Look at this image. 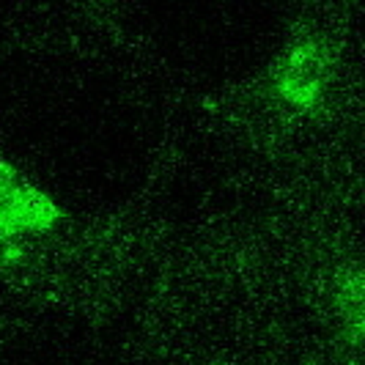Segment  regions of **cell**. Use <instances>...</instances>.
<instances>
[{
	"instance_id": "cell-1",
	"label": "cell",
	"mask_w": 365,
	"mask_h": 365,
	"mask_svg": "<svg viewBox=\"0 0 365 365\" xmlns=\"http://www.w3.org/2000/svg\"><path fill=\"white\" fill-rule=\"evenodd\" d=\"M58 217L55 206L34 187L19 182V176L0 163V247L28 231H44Z\"/></svg>"
},
{
	"instance_id": "cell-2",
	"label": "cell",
	"mask_w": 365,
	"mask_h": 365,
	"mask_svg": "<svg viewBox=\"0 0 365 365\" xmlns=\"http://www.w3.org/2000/svg\"><path fill=\"white\" fill-rule=\"evenodd\" d=\"M324 66H327V55L319 44L305 41L294 47L277 69V80H274L277 93L294 108H313L324 88Z\"/></svg>"
}]
</instances>
